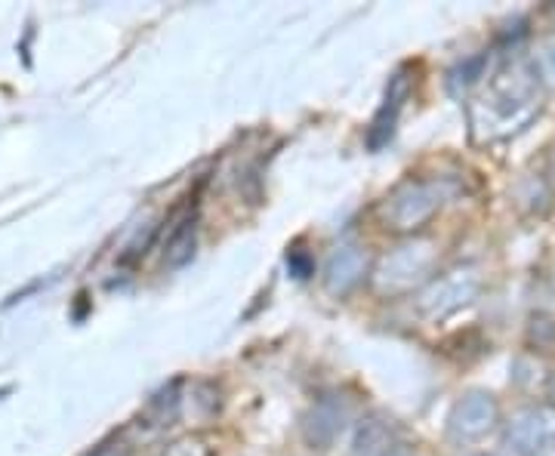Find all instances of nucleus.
Segmentation results:
<instances>
[{"label":"nucleus","instance_id":"nucleus-6","mask_svg":"<svg viewBox=\"0 0 555 456\" xmlns=\"http://www.w3.org/2000/svg\"><path fill=\"white\" fill-rule=\"evenodd\" d=\"M478 294V275L476 272H451L448 278L433 284V290L423 294V312L426 315H451L460 305H466Z\"/></svg>","mask_w":555,"mask_h":456},{"label":"nucleus","instance_id":"nucleus-7","mask_svg":"<svg viewBox=\"0 0 555 456\" xmlns=\"http://www.w3.org/2000/svg\"><path fill=\"white\" fill-rule=\"evenodd\" d=\"M408 96H411V78H408L404 71H398L396 78L389 80L386 100H383V105H379L377 118H374V123H371V133H367V145H371L374 152L392 140L398 115H401V108H404V100H408Z\"/></svg>","mask_w":555,"mask_h":456},{"label":"nucleus","instance_id":"nucleus-8","mask_svg":"<svg viewBox=\"0 0 555 456\" xmlns=\"http://www.w3.org/2000/svg\"><path fill=\"white\" fill-rule=\"evenodd\" d=\"M367 275V257L361 247H339L334 257L327 259V272H324V281H327V290L331 294H349L352 287L361 284V278Z\"/></svg>","mask_w":555,"mask_h":456},{"label":"nucleus","instance_id":"nucleus-1","mask_svg":"<svg viewBox=\"0 0 555 456\" xmlns=\"http://www.w3.org/2000/svg\"><path fill=\"white\" fill-rule=\"evenodd\" d=\"M537 87H540V80H537L534 68L528 71L521 65H513L503 75H496L488 96H485V105H481L496 133L521 130L528 120L534 118L537 108H540Z\"/></svg>","mask_w":555,"mask_h":456},{"label":"nucleus","instance_id":"nucleus-5","mask_svg":"<svg viewBox=\"0 0 555 456\" xmlns=\"http://www.w3.org/2000/svg\"><path fill=\"white\" fill-rule=\"evenodd\" d=\"M555 441V414L546 407H528L506 426V444L521 456H537L540 451L553 447Z\"/></svg>","mask_w":555,"mask_h":456},{"label":"nucleus","instance_id":"nucleus-11","mask_svg":"<svg viewBox=\"0 0 555 456\" xmlns=\"http://www.w3.org/2000/svg\"><path fill=\"white\" fill-rule=\"evenodd\" d=\"M160 456H210V451L201 441H179V444H173L167 454Z\"/></svg>","mask_w":555,"mask_h":456},{"label":"nucleus","instance_id":"nucleus-10","mask_svg":"<svg viewBox=\"0 0 555 456\" xmlns=\"http://www.w3.org/2000/svg\"><path fill=\"white\" fill-rule=\"evenodd\" d=\"M192 247H195V229H192V222H185V229H179L173 240H170V247H167V262L182 265L185 259L192 257Z\"/></svg>","mask_w":555,"mask_h":456},{"label":"nucleus","instance_id":"nucleus-3","mask_svg":"<svg viewBox=\"0 0 555 456\" xmlns=\"http://www.w3.org/2000/svg\"><path fill=\"white\" fill-rule=\"evenodd\" d=\"M436 265V247L433 244H411L386 259L377 272V287L383 294H408L411 287L429 278Z\"/></svg>","mask_w":555,"mask_h":456},{"label":"nucleus","instance_id":"nucleus-13","mask_svg":"<svg viewBox=\"0 0 555 456\" xmlns=\"http://www.w3.org/2000/svg\"><path fill=\"white\" fill-rule=\"evenodd\" d=\"M537 456H555V447H546V451H540Z\"/></svg>","mask_w":555,"mask_h":456},{"label":"nucleus","instance_id":"nucleus-2","mask_svg":"<svg viewBox=\"0 0 555 456\" xmlns=\"http://www.w3.org/2000/svg\"><path fill=\"white\" fill-rule=\"evenodd\" d=\"M441 207V192L436 182H404L383 204V222L392 232H416Z\"/></svg>","mask_w":555,"mask_h":456},{"label":"nucleus","instance_id":"nucleus-4","mask_svg":"<svg viewBox=\"0 0 555 456\" xmlns=\"http://www.w3.org/2000/svg\"><path fill=\"white\" fill-rule=\"evenodd\" d=\"M496 422H500L496 398L488 392H469L460 398L451 411V435L456 441H478L488 432H494Z\"/></svg>","mask_w":555,"mask_h":456},{"label":"nucleus","instance_id":"nucleus-14","mask_svg":"<svg viewBox=\"0 0 555 456\" xmlns=\"http://www.w3.org/2000/svg\"><path fill=\"white\" fill-rule=\"evenodd\" d=\"M553 389H555V382H553Z\"/></svg>","mask_w":555,"mask_h":456},{"label":"nucleus","instance_id":"nucleus-12","mask_svg":"<svg viewBox=\"0 0 555 456\" xmlns=\"http://www.w3.org/2000/svg\"><path fill=\"white\" fill-rule=\"evenodd\" d=\"M377 456H414V454H408V451H398V447L396 451H389V447H386V451H379Z\"/></svg>","mask_w":555,"mask_h":456},{"label":"nucleus","instance_id":"nucleus-9","mask_svg":"<svg viewBox=\"0 0 555 456\" xmlns=\"http://www.w3.org/2000/svg\"><path fill=\"white\" fill-rule=\"evenodd\" d=\"M534 75L540 87L555 90V38L540 43V50L534 53Z\"/></svg>","mask_w":555,"mask_h":456}]
</instances>
